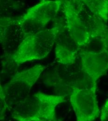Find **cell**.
Instances as JSON below:
<instances>
[{
	"label": "cell",
	"instance_id": "obj_1",
	"mask_svg": "<svg viewBox=\"0 0 108 121\" xmlns=\"http://www.w3.org/2000/svg\"><path fill=\"white\" fill-rule=\"evenodd\" d=\"M65 96L38 91L13 105L12 118L20 121H57L56 108L66 101Z\"/></svg>",
	"mask_w": 108,
	"mask_h": 121
},
{
	"label": "cell",
	"instance_id": "obj_2",
	"mask_svg": "<svg viewBox=\"0 0 108 121\" xmlns=\"http://www.w3.org/2000/svg\"><path fill=\"white\" fill-rule=\"evenodd\" d=\"M60 29L56 26L24 35L12 58L17 64L45 58L53 49Z\"/></svg>",
	"mask_w": 108,
	"mask_h": 121
},
{
	"label": "cell",
	"instance_id": "obj_3",
	"mask_svg": "<svg viewBox=\"0 0 108 121\" xmlns=\"http://www.w3.org/2000/svg\"><path fill=\"white\" fill-rule=\"evenodd\" d=\"M42 64L16 73L3 87H0V100L9 107L27 98L31 89L45 69Z\"/></svg>",
	"mask_w": 108,
	"mask_h": 121
},
{
	"label": "cell",
	"instance_id": "obj_4",
	"mask_svg": "<svg viewBox=\"0 0 108 121\" xmlns=\"http://www.w3.org/2000/svg\"><path fill=\"white\" fill-rule=\"evenodd\" d=\"M61 7L59 0H41L16 21L24 35L35 33L44 30L56 18Z\"/></svg>",
	"mask_w": 108,
	"mask_h": 121
},
{
	"label": "cell",
	"instance_id": "obj_5",
	"mask_svg": "<svg viewBox=\"0 0 108 121\" xmlns=\"http://www.w3.org/2000/svg\"><path fill=\"white\" fill-rule=\"evenodd\" d=\"M96 87H71L70 102L78 121H92L100 116L96 96Z\"/></svg>",
	"mask_w": 108,
	"mask_h": 121
},
{
	"label": "cell",
	"instance_id": "obj_6",
	"mask_svg": "<svg viewBox=\"0 0 108 121\" xmlns=\"http://www.w3.org/2000/svg\"><path fill=\"white\" fill-rule=\"evenodd\" d=\"M65 17L66 28L73 40L80 48L88 45L95 37L77 14L72 0H59Z\"/></svg>",
	"mask_w": 108,
	"mask_h": 121
},
{
	"label": "cell",
	"instance_id": "obj_7",
	"mask_svg": "<svg viewBox=\"0 0 108 121\" xmlns=\"http://www.w3.org/2000/svg\"><path fill=\"white\" fill-rule=\"evenodd\" d=\"M81 70L87 76L91 87L97 86V81L108 69V51L82 50L79 52Z\"/></svg>",
	"mask_w": 108,
	"mask_h": 121
},
{
	"label": "cell",
	"instance_id": "obj_8",
	"mask_svg": "<svg viewBox=\"0 0 108 121\" xmlns=\"http://www.w3.org/2000/svg\"><path fill=\"white\" fill-rule=\"evenodd\" d=\"M65 37L62 39L58 34L57 35L55 48L56 60L62 64L72 65L76 61L77 53L80 49L74 48L79 47L71 37L69 33L68 37Z\"/></svg>",
	"mask_w": 108,
	"mask_h": 121
},
{
	"label": "cell",
	"instance_id": "obj_9",
	"mask_svg": "<svg viewBox=\"0 0 108 121\" xmlns=\"http://www.w3.org/2000/svg\"><path fill=\"white\" fill-rule=\"evenodd\" d=\"M106 23L108 21V0H77Z\"/></svg>",
	"mask_w": 108,
	"mask_h": 121
},
{
	"label": "cell",
	"instance_id": "obj_10",
	"mask_svg": "<svg viewBox=\"0 0 108 121\" xmlns=\"http://www.w3.org/2000/svg\"><path fill=\"white\" fill-rule=\"evenodd\" d=\"M100 116L101 121H108V100L103 105Z\"/></svg>",
	"mask_w": 108,
	"mask_h": 121
},
{
	"label": "cell",
	"instance_id": "obj_11",
	"mask_svg": "<svg viewBox=\"0 0 108 121\" xmlns=\"http://www.w3.org/2000/svg\"><path fill=\"white\" fill-rule=\"evenodd\" d=\"M99 40L102 43L103 48L106 49L108 51V29L101 36Z\"/></svg>",
	"mask_w": 108,
	"mask_h": 121
}]
</instances>
